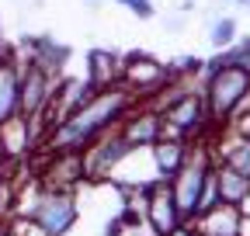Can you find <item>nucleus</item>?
<instances>
[{
	"instance_id": "1",
	"label": "nucleus",
	"mask_w": 250,
	"mask_h": 236,
	"mask_svg": "<svg viewBox=\"0 0 250 236\" xmlns=\"http://www.w3.org/2000/svg\"><path fill=\"white\" fill-rule=\"evenodd\" d=\"M139 101L125 91L122 83L108 87V91L90 94V101L83 108H77L73 115H66L62 122H56L52 129L42 132L39 150H45L49 157H62V153H87L98 139H104L108 132L118 129V122L129 115Z\"/></svg>"
},
{
	"instance_id": "2",
	"label": "nucleus",
	"mask_w": 250,
	"mask_h": 236,
	"mask_svg": "<svg viewBox=\"0 0 250 236\" xmlns=\"http://www.w3.org/2000/svg\"><path fill=\"white\" fill-rule=\"evenodd\" d=\"M153 108L160 111L164 136H170V139L188 142L212 129V118H208V108L202 98V83H195V80H174Z\"/></svg>"
},
{
	"instance_id": "3",
	"label": "nucleus",
	"mask_w": 250,
	"mask_h": 236,
	"mask_svg": "<svg viewBox=\"0 0 250 236\" xmlns=\"http://www.w3.org/2000/svg\"><path fill=\"white\" fill-rule=\"evenodd\" d=\"M202 98L208 108L212 125H229L233 118L250 104V73L240 66H223L208 77H202Z\"/></svg>"
},
{
	"instance_id": "4",
	"label": "nucleus",
	"mask_w": 250,
	"mask_h": 236,
	"mask_svg": "<svg viewBox=\"0 0 250 236\" xmlns=\"http://www.w3.org/2000/svg\"><path fill=\"white\" fill-rule=\"evenodd\" d=\"M56 87H59V73L49 70L45 63H39L35 56H28L21 63V118L45 129V115L52 108Z\"/></svg>"
},
{
	"instance_id": "5",
	"label": "nucleus",
	"mask_w": 250,
	"mask_h": 236,
	"mask_svg": "<svg viewBox=\"0 0 250 236\" xmlns=\"http://www.w3.org/2000/svg\"><path fill=\"white\" fill-rule=\"evenodd\" d=\"M212 167H215L212 150L198 146V150H191V160L184 163V170L170 181V191H174V201H177L184 222H195V219H198L205 188H208V181H212Z\"/></svg>"
},
{
	"instance_id": "6",
	"label": "nucleus",
	"mask_w": 250,
	"mask_h": 236,
	"mask_svg": "<svg viewBox=\"0 0 250 236\" xmlns=\"http://www.w3.org/2000/svg\"><path fill=\"white\" fill-rule=\"evenodd\" d=\"M118 83L139 104H153V98L164 94L167 87L174 83V73H170V66L156 63V59L146 56V52H129V56L122 59V80Z\"/></svg>"
},
{
	"instance_id": "7",
	"label": "nucleus",
	"mask_w": 250,
	"mask_h": 236,
	"mask_svg": "<svg viewBox=\"0 0 250 236\" xmlns=\"http://www.w3.org/2000/svg\"><path fill=\"white\" fill-rule=\"evenodd\" d=\"M80 219V201L77 191H42L35 212H31V226H35L42 236H66Z\"/></svg>"
},
{
	"instance_id": "8",
	"label": "nucleus",
	"mask_w": 250,
	"mask_h": 236,
	"mask_svg": "<svg viewBox=\"0 0 250 236\" xmlns=\"http://www.w3.org/2000/svg\"><path fill=\"white\" fill-rule=\"evenodd\" d=\"M115 132H118V139L129 146L132 153L153 150V146L164 139V118H160V111H156L153 104H136V108L118 122Z\"/></svg>"
},
{
	"instance_id": "9",
	"label": "nucleus",
	"mask_w": 250,
	"mask_h": 236,
	"mask_svg": "<svg viewBox=\"0 0 250 236\" xmlns=\"http://www.w3.org/2000/svg\"><path fill=\"white\" fill-rule=\"evenodd\" d=\"M139 198H143V212H146V222H149L153 236H167V233H174V229L184 222L177 201H174L170 184H164V181L143 184V188H139Z\"/></svg>"
},
{
	"instance_id": "10",
	"label": "nucleus",
	"mask_w": 250,
	"mask_h": 236,
	"mask_svg": "<svg viewBox=\"0 0 250 236\" xmlns=\"http://www.w3.org/2000/svg\"><path fill=\"white\" fill-rule=\"evenodd\" d=\"M129 157H132V150L118 139V132H108L104 139H98L83 153V170H87L90 181H101V177H111Z\"/></svg>"
},
{
	"instance_id": "11",
	"label": "nucleus",
	"mask_w": 250,
	"mask_h": 236,
	"mask_svg": "<svg viewBox=\"0 0 250 236\" xmlns=\"http://www.w3.org/2000/svg\"><path fill=\"white\" fill-rule=\"evenodd\" d=\"M188 160H191V146H188L184 139H170V136H164V139L149 150L153 177H156V181H164V184L174 181V177L184 170Z\"/></svg>"
},
{
	"instance_id": "12",
	"label": "nucleus",
	"mask_w": 250,
	"mask_h": 236,
	"mask_svg": "<svg viewBox=\"0 0 250 236\" xmlns=\"http://www.w3.org/2000/svg\"><path fill=\"white\" fill-rule=\"evenodd\" d=\"M87 181L83 170V153H62V157H49V167L42 174V184L49 191H77V184Z\"/></svg>"
},
{
	"instance_id": "13",
	"label": "nucleus",
	"mask_w": 250,
	"mask_h": 236,
	"mask_svg": "<svg viewBox=\"0 0 250 236\" xmlns=\"http://www.w3.org/2000/svg\"><path fill=\"white\" fill-rule=\"evenodd\" d=\"M21 118V59L11 52L0 59V125Z\"/></svg>"
},
{
	"instance_id": "14",
	"label": "nucleus",
	"mask_w": 250,
	"mask_h": 236,
	"mask_svg": "<svg viewBox=\"0 0 250 236\" xmlns=\"http://www.w3.org/2000/svg\"><path fill=\"white\" fill-rule=\"evenodd\" d=\"M83 80L90 83V91H108V87H115L122 80V56H115L108 49H90Z\"/></svg>"
},
{
	"instance_id": "15",
	"label": "nucleus",
	"mask_w": 250,
	"mask_h": 236,
	"mask_svg": "<svg viewBox=\"0 0 250 236\" xmlns=\"http://www.w3.org/2000/svg\"><path fill=\"white\" fill-rule=\"evenodd\" d=\"M31 129H39V125H31L28 118H14V122L0 125V146H4V153H7V167L11 163H21L31 150H35Z\"/></svg>"
},
{
	"instance_id": "16",
	"label": "nucleus",
	"mask_w": 250,
	"mask_h": 236,
	"mask_svg": "<svg viewBox=\"0 0 250 236\" xmlns=\"http://www.w3.org/2000/svg\"><path fill=\"white\" fill-rule=\"evenodd\" d=\"M212 181H215V191H219V205L240 209V205L250 198V177H247V174H236V170H229V167H219V163H215Z\"/></svg>"
},
{
	"instance_id": "17",
	"label": "nucleus",
	"mask_w": 250,
	"mask_h": 236,
	"mask_svg": "<svg viewBox=\"0 0 250 236\" xmlns=\"http://www.w3.org/2000/svg\"><path fill=\"white\" fill-rule=\"evenodd\" d=\"M236 226H240V209H229V205H215L212 212L195 219L198 236H236Z\"/></svg>"
},
{
	"instance_id": "18",
	"label": "nucleus",
	"mask_w": 250,
	"mask_h": 236,
	"mask_svg": "<svg viewBox=\"0 0 250 236\" xmlns=\"http://www.w3.org/2000/svg\"><path fill=\"white\" fill-rule=\"evenodd\" d=\"M212 160L219 167H229L236 174H247L250 177V139H226V142H219V150H212Z\"/></svg>"
},
{
	"instance_id": "19",
	"label": "nucleus",
	"mask_w": 250,
	"mask_h": 236,
	"mask_svg": "<svg viewBox=\"0 0 250 236\" xmlns=\"http://www.w3.org/2000/svg\"><path fill=\"white\" fill-rule=\"evenodd\" d=\"M208 42H212V49H215V52L233 49V45L240 42V24H236V18H229V14L215 18V21H212V28H208Z\"/></svg>"
},
{
	"instance_id": "20",
	"label": "nucleus",
	"mask_w": 250,
	"mask_h": 236,
	"mask_svg": "<svg viewBox=\"0 0 250 236\" xmlns=\"http://www.w3.org/2000/svg\"><path fill=\"white\" fill-rule=\"evenodd\" d=\"M118 7H125L132 18H139V21H149V18H156V7H153V0H115Z\"/></svg>"
},
{
	"instance_id": "21",
	"label": "nucleus",
	"mask_w": 250,
	"mask_h": 236,
	"mask_svg": "<svg viewBox=\"0 0 250 236\" xmlns=\"http://www.w3.org/2000/svg\"><path fill=\"white\" fill-rule=\"evenodd\" d=\"M7 181H11V177H7V167H4V170H0V216H4V212H7V205H11V195H7Z\"/></svg>"
},
{
	"instance_id": "22",
	"label": "nucleus",
	"mask_w": 250,
	"mask_h": 236,
	"mask_svg": "<svg viewBox=\"0 0 250 236\" xmlns=\"http://www.w3.org/2000/svg\"><path fill=\"white\" fill-rule=\"evenodd\" d=\"M167 236H198V233H195V222H181V226H177L174 233H167Z\"/></svg>"
},
{
	"instance_id": "23",
	"label": "nucleus",
	"mask_w": 250,
	"mask_h": 236,
	"mask_svg": "<svg viewBox=\"0 0 250 236\" xmlns=\"http://www.w3.org/2000/svg\"><path fill=\"white\" fill-rule=\"evenodd\" d=\"M236 236H250V216H240V226H236Z\"/></svg>"
},
{
	"instance_id": "24",
	"label": "nucleus",
	"mask_w": 250,
	"mask_h": 236,
	"mask_svg": "<svg viewBox=\"0 0 250 236\" xmlns=\"http://www.w3.org/2000/svg\"><path fill=\"white\" fill-rule=\"evenodd\" d=\"M11 49H7V39H4V21H0V59H7Z\"/></svg>"
},
{
	"instance_id": "25",
	"label": "nucleus",
	"mask_w": 250,
	"mask_h": 236,
	"mask_svg": "<svg viewBox=\"0 0 250 236\" xmlns=\"http://www.w3.org/2000/svg\"><path fill=\"white\" fill-rule=\"evenodd\" d=\"M240 216H250V198H247V201L240 205Z\"/></svg>"
},
{
	"instance_id": "26",
	"label": "nucleus",
	"mask_w": 250,
	"mask_h": 236,
	"mask_svg": "<svg viewBox=\"0 0 250 236\" xmlns=\"http://www.w3.org/2000/svg\"><path fill=\"white\" fill-rule=\"evenodd\" d=\"M7 167V153H4V146H0V170Z\"/></svg>"
},
{
	"instance_id": "27",
	"label": "nucleus",
	"mask_w": 250,
	"mask_h": 236,
	"mask_svg": "<svg viewBox=\"0 0 250 236\" xmlns=\"http://www.w3.org/2000/svg\"><path fill=\"white\" fill-rule=\"evenodd\" d=\"M233 4H236V7H250V0H233Z\"/></svg>"
},
{
	"instance_id": "28",
	"label": "nucleus",
	"mask_w": 250,
	"mask_h": 236,
	"mask_svg": "<svg viewBox=\"0 0 250 236\" xmlns=\"http://www.w3.org/2000/svg\"><path fill=\"white\" fill-rule=\"evenodd\" d=\"M0 233H4V222H0Z\"/></svg>"
},
{
	"instance_id": "29",
	"label": "nucleus",
	"mask_w": 250,
	"mask_h": 236,
	"mask_svg": "<svg viewBox=\"0 0 250 236\" xmlns=\"http://www.w3.org/2000/svg\"><path fill=\"white\" fill-rule=\"evenodd\" d=\"M0 236H4V233H0Z\"/></svg>"
}]
</instances>
